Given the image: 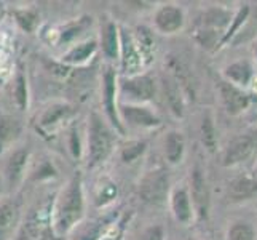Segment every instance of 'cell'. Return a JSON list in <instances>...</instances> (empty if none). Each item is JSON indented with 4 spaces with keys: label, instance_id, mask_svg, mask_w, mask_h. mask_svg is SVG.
<instances>
[{
    "label": "cell",
    "instance_id": "cell-20",
    "mask_svg": "<svg viewBox=\"0 0 257 240\" xmlns=\"http://www.w3.org/2000/svg\"><path fill=\"white\" fill-rule=\"evenodd\" d=\"M171 210L177 223L189 224L192 221V202L187 189L177 188L171 194Z\"/></svg>",
    "mask_w": 257,
    "mask_h": 240
},
{
    "label": "cell",
    "instance_id": "cell-36",
    "mask_svg": "<svg viewBox=\"0 0 257 240\" xmlns=\"http://www.w3.org/2000/svg\"><path fill=\"white\" fill-rule=\"evenodd\" d=\"M187 240H197V238H187Z\"/></svg>",
    "mask_w": 257,
    "mask_h": 240
},
{
    "label": "cell",
    "instance_id": "cell-12",
    "mask_svg": "<svg viewBox=\"0 0 257 240\" xmlns=\"http://www.w3.org/2000/svg\"><path fill=\"white\" fill-rule=\"evenodd\" d=\"M154 26L162 34H176L184 26V12L177 5H163L154 15Z\"/></svg>",
    "mask_w": 257,
    "mask_h": 240
},
{
    "label": "cell",
    "instance_id": "cell-16",
    "mask_svg": "<svg viewBox=\"0 0 257 240\" xmlns=\"http://www.w3.org/2000/svg\"><path fill=\"white\" fill-rule=\"evenodd\" d=\"M20 203L13 199L0 200V240H12L20 223Z\"/></svg>",
    "mask_w": 257,
    "mask_h": 240
},
{
    "label": "cell",
    "instance_id": "cell-24",
    "mask_svg": "<svg viewBox=\"0 0 257 240\" xmlns=\"http://www.w3.org/2000/svg\"><path fill=\"white\" fill-rule=\"evenodd\" d=\"M228 194L232 200H246L251 199L257 194V181L249 178H238V180L230 183Z\"/></svg>",
    "mask_w": 257,
    "mask_h": 240
},
{
    "label": "cell",
    "instance_id": "cell-34",
    "mask_svg": "<svg viewBox=\"0 0 257 240\" xmlns=\"http://www.w3.org/2000/svg\"><path fill=\"white\" fill-rule=\"evenodd\" d=\"M123 235H125V221H120L117 224L113 223L101 240H123Z\"/></svg>",
    "mask_w": 257,
    "mask_h": 240
},
{
    "label": "cell",
    "instance_id": "cell-13",
    "mask_svg": "<svg viewBox=\"0 0 257 240\" xmlns=\"http://www.w3.org/2000/svg\"><path fill=\"white\" fill-rule=\"evenodd\" d=\"M99 51V45H97V39H85L82 42L74 43L69 50H66L61 55L59 61L61 64L66 66H83L88 61H91L93 56Z\"/></svg>",
    "mask_w": 257,
    "mask_h": 240
},
{
    "label": "cell",
    "instance_id": "cell-11",
    "mask_svg": "<svg viewBox=\"0 0 257 240\" xmlns=\"http://www.w3.org/2000/svg\"><path fill=\"white\" fill-rule=\"evenodd\" d=\"M257 147V131H251L246 133V135H240L233 138L228 143L225 152H224V165H236L240 162H244V160L249 157L254 149Z\"/></svg>",
    "mask_w": 257,
    "mask_h": 240
},
{
    "label": "cell",
    "instance_id": "cell-15",
    "mask_svg": "<svg viewBox=\"0 0 257 240\" xmlns=\"http://www.w3.org/2000/svg\"><path fill=\"white\" fill-rule=\"evenodd\" d=\"M23 122L10 114L0 115V154L16 147V143L23 136Z\"/></svg>",
    "mask_w": 257,
    "mask_h": 240
},
{
    "label": "cell",
    "instance_id": "cell-14",
    "mask_svg": "<svg viewBox=\"0 0 257 240\" xmlns=\"http://www.w3.org/2000/svg\"><path fill=\"white\" fill-rule=\"evenodd\" d=\"M72 112H74V109L69 103L55 101V103L48 104L47 108L42 111V114L37 119V123H39V127L45 131L55 130L63 122H66L70 115H72Z\"/></svg>",
    "mask_w": 257,
    "mask_h": 240
},
{
    "label": "cell",
    "instance_id": "cell-7",
    "mask_svg": "<svg viewBox=\"0 0 257 240\" xmlns=\"http://www.w3.org/2000/svg\"><path fill=\"white\" fill-rule=\"evenodd\" d=\"M170 180L165 170H152L143 176L139 183V195L150 205H162L168 199Z\"/></svg>",
    "mask_w": 257,
    "mask_h": 240
},
{
    "label": "cell",
    "instance_id": "cell-10",
    "mask_svg": "<svg viewBox=\"0 0 257 240\" xmlns=\"http://www.w3.org/2000/svg\"><path fill=\"white\" fill-rule=\"evenodd\" d=\"M97 45L102 53L107 64L113 66L118 63L120 55V26L110 18H105L101 21L99 37H97Z\"/></svg>",
    "mask_w": 257,
    "mask_h": 240
},
{
    "label": "cell",
    "instance_id": "cell-35",
    "mask_svg": "<svg viewBox=\"0 0 257 240\" xmlns=\"http://www.w3.org/2000/svg\"><path fill=\"white\" fill-rule=\"evenodd\" d=\"M5 191V181H4V176H2V172H0V195L4 194Z\"/></svg>",
    "mask_w": 257,
    "mask_h": 240
},
{
    "label": "cell",
    "instance_id": "cell-18",
    "mask_svg": "<svg viewBox=\"0 0 257 240\" xmlns=\"http://www.w3.org/2000/svg\"><path fill=\"white\" fill-rule=\"evenodd\" d=\"M113 223L115 221L110 216L93 219V221H88V223H83L82 221V223L72 230L74 234L70 237V240H101L102 235L107 232Z\"/></svg>",
    "mask_w": 257,
    "mask_h": 240
},
{
    "label": "cell",
    "instance_id": "cell-32",
    "mask_svg": "<svg viewBox=\"0 0 257 240\" xmlns=\"http://www.w3.org/2000/svg\"><path fill=\"white\" fill-rule=\"evenodd\" d=\"M115 195H117V188H115V184L113 183L104 184L101 191L96 194V205L97 207L107 205L109 202H112L115 199Z\"/></svg>",
    "mask_w": 257,
    "mask_h": 240
},
{
    "label": "cell",
    "instance_id": "cell-25",
    "mask_svg": "<svg viewBox=\"0 0 257 240\" xmlns=\"http://www.w3.org/2000/svg\"><path fill=\"white\" fill-rule=\"evenodd\" d=\"M147 150V141L144 139H133L123 144L120 149V160L123 164H133L139 157H143Z\"/></svg>",
    "mask_w": 257,
    "mask_h": 240
},
{
    "label": "cell",
    "instance_id": "cell-5",
    "mask_svg": "<svg viewBox=\"0 0 257 240\" xmlns=\"http://www.w3.org/2000/svg\"><path fill=\"white\" fill-rule=\"evenodd\" d=\"M29 160L31 152L28 146H16L7 152L2 176L5 181V189L8 192H15L23 184L26 173H28Z\"/></svg>",
    "mask_w": 257,
    "mask_h": 240
},
{
    "label": "cell",
    "instance_id": "cell-31",
    "mask_svg": "<svg viewBox=\"0 0 257 240\" xmlns=\"http://www.w3.org/2000/svg\"><path fill=\"white\" fill-rule=\"evenodd\" d=\"M228 240H254V230L246 223H236L228 230Z\"/></svg>",
    "mask_w": 257,
    "mask_h": 240
},
{
    "label": "cell",
    "instance_id": "cell-8",
    "mask_svg": "<svg viewBox=\"0 0 257 240\" xmlns=\"http://www.w3.org/2000/svg\"><path fill=\"white\" fill-rule=\"evenodd\" d=\"M118 115L125 130L130 128H157L162 125V119L147 108L146 104H123L118 103Z\"/></svg>",
    "mask_w": 257,
    "mask_h": 240
},
{
    "label": "cell",
    "instance_id": "cell-19",
    "mask_svg": "<svg viewBox=\"0 0 257 240\" xmlns=\"http://www.w3.org/2000/svg\"><path fill=\"white\" fill-rule=\"evenodd\" d=\"M219 92H220V96H222V103L225 106L227 112L232 115L240 114L241 111L247 108V104H249L247 95L230 82H220Z\"/></svg>",
    "mask_w": 257,
    "mask_h": 240
},
{
    "label": "cell",
    "instance_id": "cell-23",
    "mask_svg": "<svg viewBox=\"0 0 257 240\" xmlns=\"http://www.w3.org/2000/svg\"><path fill=\"white\" fill-rule=\"evenodd\" d=\"M12 98H13V103L18 111H21V112L28 111V108H29V85H28V78H26V75L23 72L18 74L13 80Z\"/></svg>",
    "mask_w": 257,
    "mask_h": 240
},
{
    "label": "cell",
    "instance_id": "cell-6",
    "mask_svg": "<svg viewBox=\"0 0 257 240\" xmlns=\"http://www.w3.org/2000/svg\"><path fill=\"white\" fill-rule=\"evenodd\" d=\"M118 63L121 77H131L143 74V67L146 66V61L143 53H141L135 34L126 28H120V55Z\"/></svg>",
    "mask_w": 257,
    "mask_h": 240
},
{
    "label": "cell",
    "instance_id": "cell-33",
    "mask_svg": "<svg viewBox=\"0 0 257 240\" xmlns=\"http://www.w3.org/2000/svg\"><path fill=\"white\" fill-rule=\"evenodd\" d=\"M136 240H165V229L160 224H152L146 227Z\"/></svg>",
    "mask_w": 257,
    "mask_h": 240
},
{
    "label": "cell",
    "instance_id": "cell-3",
    "mask_svg": "<svg viewBox=\"0 0 257 240\" xmlns=\"http://www.w3.org/2000/svg\"><path fill=\"white\" fill-rule=\"evenodd\" d=\"M101 104L104 111V119L112 127V130L120 136L126 135L118 115V75L113 66L107 64L102 72V88H101Z\"/></svg>",
    "mask_w": 257,
    "mask_h": 240
},
{
    "label": "cell",
    "instance_id": "cell-29",
    "mask_svg": "<svg viewBox=\"0 0 257 240\" xmlns=\"http://www.w3.org/2000/svg\"><path fill=\"white\" fill-rule=\"evenodd\" d=\"M85 29H86V26H85L83 20H77V21L66 24L64 28L59 31L58 43H59V45H63V43H64V45H67V43H72Z\"/></svg>",
    "mask_w": 257,
    "mask_h": 240
},
{
    "label": "cell",
    "instance_id": "cell-26",
    "mask_svg": "<svg viewBox=\"0 0 257 240\" xmlns=\"http://www.w3.org/2000/svg\"><path fill=\"white\" fill-rule=\"evenodd\" d=\"M200 136H201V143L209 152H214L216 144H217V138H216V128H214V122H212L211 115L205 114L201 119V125H200Z\"/></svg>",
    "mask_w": 257,
    "mask_h": 240
},
{
    "label": "cell",
    "instance_id": "cell-21",
    "mask_svg": "<svg viewBox=\"0 0 257 240\" xmlns=\"http://www.w3.org/2000/svg\"><path fill=\"white\" fill-rule=\"evenodd\" d=\"M162 85H163L166 104L170 106V111L176 115V117H182L184 115V100H182V93H181L179 85H177V82L171 77H163Z\"/></svg>",
    "mask_w": 257,
    "mask_h": 240
},
{
    "label": "cell",
    "instance_id": "cell-30",
    "mask_svg": "<svg viewBox=\"0 0 257 240\" xmlns=\"http://www.w3.org/2000/svg\"><path fill=\"white\" fill-rule=\"evenodd\" d=\"M15 15H16L18 24H20L26 32H32L35 29V26L39 24V15H37V12L31 10V8L18 10Z\"/></svg>",
    "mask_w": 257,
    "mask_h": 240
},
{
    "label": "cell",
    "instance_id": "cell-1",
    "mask_svg": "<svg viewBox=\"0 0 257 240\" xmlns=\"http://www.w3.org/2000/svg\"><path fill=\"white\" fill-rule=\"evenodd\" d=\"M85 216V191L80 172H75L63 186L51 210V234L63 238L82 223Z\"/></svg>",
    "mask_w": 257,
    "mask_h": 240
},
{
    "label": "cell",
    "instance_id": "cell-22",
    "mask_svg": "<svg viewBox=\"0 0 257 240\" xmlns=\"http://www.w3.org/2000/svg\"><path fill=\"white\" fill-rule=\"evenodd\" d=\"M185 150V141L181 131H170L165 138V157L171 165L181 164Z\"/></svg>",
    "mask_w": 257,
    "mask_h": 240
},
{
    "label": "cell",
    "instance_id": "cell-17",
    "mask_svg": "<svg viewBox=\"0 0 257 240\" xmlns=\"http://www.w3.org/2000/svg\"><path fill=\"white\" fill-rule=\"evenodd\" d=\"M192 199L195 208H197L198 218H206L209 208V191L205 175H203V170L200 167H195L192 172Z\"/></svg>",
    "mask_w": 257,
    "mask_h": 240
},
{
    "label": "cell",
    "instance_id": "cell-28",
    "mask_svg": "<svg viewBox=\"0 0 257 240\" xmlns=\"http://www.w3.org/2000/svg\"><path fill=\"white\" fill-rule=\"evenodd\" d=\"M67 149L77 160L85 154V136H82V131L77 125H72L67 131Z\"/></svg>",
    "mask_w": 257,
    "mask_h": 240
},
{
    "label": "cell",
    "instance_id": "cell-27",
    "mask_svg": "<svg viewBox=\"0 0 257 240\" xmlns=\"http://www.w3.org/2000/svg\"><path fill=\"white\" fill-rule=\"evenodd\" d=\"M225 75L230 80V84L233 82V84L246 85L251 80L252 70H251V66L243 61V63H233V64H230L225 69Z\"/></svg>",
    "mask_w": 257,
    "mask_h": 240
},
{
    "label": "cell",
    "instance_id": "cell-4",
    "mask_svg": "<svg viewBox=\"0 0 257 240\" xmlns=\"http://www.w3.org/2000/svg\"><path fill=\"white\" fill-rule=\"evenodd\" d=\"M157 95L155 78L149 74L131 77H118V103L123 104H146Z\"/></svg>",
    "mask_w": 257,
    "mask_h": 240
},
{
    "label": "cell",
    "instance_id": "cell-9",
    "mask_svg": "<svg viewBox=\"0 0 257 240\" xmlns=\"http://www.w3.org/2000/svg\"><path fill=\"white\" fill-rule=\"evenodd\" d=\"M53 200L37 203L34 208L29 210L28 216L24 219V232L29 240H43L51 232Z\"/></svg>",
    "mask_w": 257,
    "mask_h": 240
},
{
    "label": "cell",
    "instance_id": "cell-2",
    "mask_svg": "<svg viewBox=\"0 0 257 240\" xmlns=\"http://www.w3.org/2000/svg\"><path fill=\"white\" fill-rule=\"evenodd\" d=\"M115 133L102 115L93 111L85 128V158L88 168L101 165L115 146Z\"/></svg>",
    "mask_w": 257,
    "mask_h": 240
}]
</instances>
